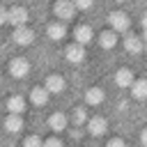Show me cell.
Segmentation results:
<instances>
[{
	"mask_svg": "<svg viewBox=\"0 0 147 147\" xmlns=\"http://www.w3.org/2000/svg\"><path fill=\"white\" fill-rule=\"evenodd\" d=\"M53 11H55V16H57L60 21H69V18H74V14H76V2L60 0V2H55Z\"/></svg>",
	"mask_w": 147,
	"mask_h": 147,
	"instance_id": "cell-1",
	"label": "cell"
},
{
	"mask_svg": "<svg viewBox=\"0 0 147 147\" xmlns=\"http://www.w3.org/2000/svg\"><path fill=\"white\" fill-rule=\"evenodd\" d=\"M108 23H110L113 32H124L129 28V16L124 11H110L108 14Z\"/></svg>",
	"mask_w": 147,
	"mask_h": 147,
	"instance_id": "cell-2",
	"label": "cell"
},
{
	"mask_svg": "<svg viewBox=\"0 0 147 147\" xmlns=\"http://www.w3.org/2000/svg\"><path fill=\"white\" fill-rule=\"evenodd\" d=\"M28 71H30V64H28L25 57H14V60H11V64H9V74H11L14 78H25Z\"/></svg>",
	"mask_w": 147,
	"mask_h": 147,
	"instance_id": "cell-3",
	"label": "cell"
},
{
	"mask_svg": "<svg viewBox=\"0 0 147 147\" xmlns=\"http://www.w3.org/2000/svg\"><path fill=\"white\" fill-rule=\"evenodd\" d=\"M14 41L16 44H21V46H28V44H32V39H34V32L28 28V25H21V28H16L14 30Z\"/></svg>",
	"mask_w": 147,
	"mask_h": 147,
	"instance_id": "cell-4",
	"label": "cell"
},
{
	"mask_svg": "<svg viewBox=\"0 0 147 147\" xmlns=\"http://www.w3.org/2000/svg\"><path fill=\"white\" fill-rule=\"evenodd\" d=\"M25 21H28V9L25 7H11L9 9V23L11 25H16V28H21V25H25Z\"/></svg>",
	"mask_w": 147,
	"mask_h": 147,
	"instance_id": "cell-5",
	"label": "cell"
},
{
	"mask_svg": "<svg viewBox=\"0 0 147 147\" xmlns=\"http://www.w3.org/2000/svg\"><path fill=\"white\" fill-rule=\"evenodd\" d=\"M64 55H67L69 62H80V60L85 57V48H83L80 44H69V46L64 48Z\"/></svg>",
	"mask_w": 147,
	"mask_h": 147,
	"instance_id": "cell-6",
	"label": "cell"
},
{
	"mask_svg": "<svg viewBox=\"0 0 147 147\" xmlns=\"http://www.w3.org/2000/svg\"><path fill=\"white\" fill-rule=\"evenodd\" d=\"M51 94H57V92H62L64 90V78L62 76H57V74H51L48 78H46V85H44Z\"/></svg>",
	"mask_w": 147,
	"mask_h": 147,
	"instance_id": "cell-7",
	"label": "cell"
},
{
	"mask_svg": "<svg viewBox=\"0 0 147 147\" xmlns=\"http://www.w3.org/2000/svg\"><path fill=\"white\" fill-rule=\"evenodd\" d=\"M106 129H108V124H106L103 117H92V119H87V131H90L92 136H103Z\"/></svg>",
	"mask_w": 147,
	"mask_h": 147,
	"instance_id": "cell-8",
	"label": "cell"
},
{
	"mask_svg": "<svg viewBox=\"0 0 147 147\" xmlns=\"http://www.w3.org/2000/svg\"><path fill=\"white\" fill-rule=\"evenodd\" d=\"M115 83H117L119 87H131V85L136 83L133 71H131V69H119V71L115 74Z\"/></svg>",
	"mask_w": 147,
	"mask_h": 147,
	"instance_id": "cell-9",
	"label": "cell"
},
{
	"mask_svg": "<svg viewBox=\"0 0 147 147\" xmlns=\"http://www.w3.org/2000/svg\"><path fill=\"white\" fill-rule=\"evenodd\" d=\"M74 37H76V44L85 46L87 41H92V28H90V25H78V28L74 30Z\"/></svg>",
	"mask_w": 147,
	"mask_h": 147,
	"instance_id": "cell-10",
	"label": "cell"
},
{
	"mask_svg": "<svg viewBox=\"0 0 147 147\" xmlns=\"http://www.w3.org/2000/svg\"><path fill=\"white\" fill-rule=\"evenodd\" d=\"M48 94H51V92H48L46 87H32V90H30V101H32L34 106H44V103L48 101Z\"/></svg>",
	"mask_w": 147,
	"mask_h": 147,
	"instance_id": "cell-11",
	"label": "cell"
},
{
	"mask_svg": "<svg viewBox=\"0 0 147 147\" xmlns=\"http://www.w3.org/2000/svg\"><path fill=\"white\" fill-rule=\"evenodd\" d=\"M7 110H9V115H21L25 110V99L23 96H9L7 99Z\"/></svg>",
	"mask_w": 147,
	"mask_h": 147,
	"instance_id": "cell-12",
	"label": "cell"
},
{
	"mask_svg": "<svg viewBox=\"0 0 147 147\" xmlns=\"http://www.w3.org/2000/svg\"><path fill=\"white\" fill-rule=\"evenodd\" d=\"M103 99H106V94H103L101 87H90V90L85 92V101H87L90 106H99Z\"/></svg>",
	"mask_w": 147,
	"mask_h": 147,
	"instance_id": "cell-13",
	"label": "cell"
},
{
	"mask_svg": "<svg viewBox=\"0 0 147 147\" xmlns=\"http://www.w3.org/2000/svg\"><path fill=\"white\" fill-rule=\"evenodd\" d=\"M48 126H51L55 133H60V131H64V126H67V117H64L62 113H53V115L48 117Z\"/></svg>",
	"mask_w": 147,
	"mask_h": 147,
	"instance_id": "cell-14",
	"label": "cell"
},
{
	"mask_svg": "<svg viewBox=\"0 0 147 147\" xmlns=\"http://www.w3.org/2000/svg\"><path fill=\"white\" fill-rule=\"evenodd\" d=\"M46 32H48V37H51L53 41H60V39L67 34V28H64V23H51V25L46 28Z\"/></svg>",
	"mask_w": 147,
	"mask_h": 147,
	"instance_id": "cell-15",
	"label": "cell"
},
{
	"mask_svg": "<svg viewBox=\"0 0 147 147\" xmlns=\"http://www.w3.org/2000/svg\"><path fill=\"white\" fill-rule=\"evenodd\" d=\"M5 129H7L9 133H18V131L23 129V119H21V115H7V119H5Z\"/></svg>",
	"mask_w": 147,
	"mask_h": 147,
	"instance_id": "cell-16",
	"label": "cell"
},
{
	"mask_svg": "<svg viewBox=\"0 0 147 147\" xmlns=\"http://www.w3.org/2000/svg\"><path fill=\"white\" fill-rule=\"evenodd\" d=\"M131 94L136 99H147V78H138L131 85Z\"/></svg>",
	"mask_w": 147,
	"mask_h": 147,
	"instance_id": "cell-17",
	"label": "cell"
},
{
	"mask_svg": "<svg viewBox=\"0 0 147 147\" xmlns=\"http://www.w3.org/2000/svg\"><path fill=\"white\" fill-rule=\"evenodd\" d=\"M99 44H101V48H113L117 44V32H113V30L101 32L99 34Z\"/></svg>",
	"mask_w": 147,
	"mask_h": 147,
	"instance_id": "cell-18",
	"label": "cell"
},
{
	"mask_svg": "<svg viewBox=\"0 0 147 147\" xmlns=\"http://www.w3.org/2000/svg\"><path fill=\"white\" fill-rule=\"evenodd\" d=\"M124 48H126L129 53H140V51H142V41H140V37H136V34L124 37Z\"/></svg>",
	"mask_w": 147,
	"mask_h": 147,
	"instance_id": "cell-19",
	"label": "cell"
},
{
	"mask_svg": "<svg viewBox=\"0 0 147 147\" xmlns=\"http://www.w3.org/2000/svg\"><path fill=\"white\" fill-rule=\"evenodd\" d=\"M71 119H74V124H76V126H78V124H83V122L87 119L85 108H76V110H74V115H71Z\"/></svg>",
	"mask_w": 147,
	"mask_h": 147,
	"instance_id": "cell-20",
	"label": "cell"
},
{
	"mask_svg": "<svg viewBox=\"0 0 147 147\" xmlns=\"http://www.w3.org/2000/svg\"><path fill=\"white\" fill-rule=\"evenodd\" d=\"M23 147H44V142H41L39 136H28V138L23 140Z\"/></svg>",
	"mask_w": 147,
	"mask_h": 147,
	"instance_id": "cell-21",
	"label": "cell"
},
{
	"mask_svg": "<svg viewBox=\"0 0 147 147\" xmlns=\"http://www.w3.org/2000/svg\"><path fill=\"white\" fill-rule=\"evenodd\" d=\"M92 7V0H78L76 2V9H90Z\"/></svg>",
	"mask_w": 147,
	"mask_h": 147,
	"instance_id": "cell-22",
	"label": "cell"
},
{
	"mask_svg": "<svg viewBox=\"0 0 147 147\" xmlns=\"http://www.w3.org/2000/svg\"><path fill=\"white\" fill-rule=\"evenodd\" d=\"M44 147H62V142H60L57 138H48V140L44 142Z\"/></svg>",
	"mask_w": 147,
	"mask_h": 147,
	"instance_id": "cell-23",
	"label": "cell"
},
{
	"mask_svg": "<svg viewBox=\"0 0 147 147\" xmlns=\"http://www.w3.org/2000/svg\"><path fill=\"white\" fill-rule=\"evenodd\" d=\"M106 147H126V145H124V140H122V138H113Z\"/></svg>",
	"mask_w": 147,
	"mask_h": 147,
	"instance_id": "cell-24",
	"label": "cell"
},
{
	"mask_svg": "<svg viewBox=\"0 0 147 147\" xmlns=\"http://www.w3.org/2000/svg\"><path fill=\"white\" fill-rule=\"evenodd\" d=\"M140 142H142V145H145V147H147V129H145V131H142V133H140Z\"/></svg>",
	"mask_w": 147,
	"mask_h": 147,
	"instance_id": "cell-25",
	"label": "cell"
}]
</instances>
